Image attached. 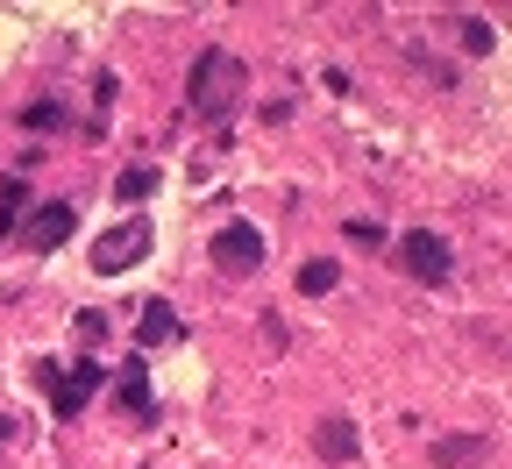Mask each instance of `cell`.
I'll use <instances>...</instances> for the list:
<instances>
[{
  "label": "cell",
  "instance_id": "obj_1",
  "mask_svg": "<svg viewBox=\"0 0 512 469\" xmlns=\"http://www.w3.org/2000/svg\"><path fill=\"white\" fill-rule=\"evenodd\" d=\"M86 256H93V271H100V278H121L128 263H143V256H150V221H143V214H136V221H114L107 235H93Z\"/></svg>",
  "mask_w": 512,
  "mask_h": 469
},
{
  "label": "cell",
  "instance_id": "obj_2",
  "mask_svg": "<svg viewBox=\"0 0 512 469\" xmlns=\"http://www.w3.org/2000/svg\"><path fill=\"white\" fill-rule=\"evenodd\" d=\"M43 384H50V406L57 413H79L86 398H93V384H100V370L86 363V370H57V363H43Z\"/></svg>",
  "mask_w": 512,
  "mask_h": 469
},
{
  "label": "cell",
  "instance_id": "obj_3",
  "mask_svg": "<svg viewBox=\"0 0 512 469\" xmlns=\"http://www.w3.org/2000/svg\"><path fill=\"white\" fill-rule=\"evenodd\" d=\"M214 263L221 271H256V263H264V235L256 228H221L214 235Z\"/></svg>",
  "mask_w": 512,
  "mask_h": 469
},
{
  "label": "cell",
  "instance_id": "obj_4",
  "mask_svg": "<svg viewBox=\"0 0 512 469\" xmlns=\"http://www.w3.org/2000/svg\"><path fill=\"white\" fill-rule=\"evenodd\" d=\"M406 271L427 278V285H441L448 278V242L441 235H406Z\"/></svg>",
  "mask_w": 512,
  "mask_h": 469
},
{
  "label": "cell",
  "instance_id": "obj_5",
  "mask_svg": "<svg viewBox=\"0 0 512 469\" xmlns=\"http://www.w3.org/2000/svg\"><path fill=\"white\" fill-rule=\"evenodd\" d=\"M136 334H143V349H164V342H178V313H171V299H150Z\"/></svg>",
  "mask_w": 512,
  "mask_h": 469
},
{
  "label": "cell",
  "instance_id": "obj_6",
  "mask_svg": "<svg viewBox=\"0 0 512 469\" xmlns=\"http://www.w3.org/2000/svg\"><path fill=\"white\" fill-rule=\"evenodd\" d=\"M64 235H72V207L57 199V207H43V214H36V228H29V249H57Z\"/></svg>",
  "mask_w": 512,
  "mask_h": 469
},
{
  "label": "cell",
  "instance_id": "obj_7",
  "mask_svg": "<svg viewBox=\"0 0 512 469\" xmlns=\"http://www.w3.org/2000/svg\"><path fill=\"white\" fill-rule=\"evenodd\" d=\"M349 448H356V441H349V427H342V420L320 427V455H328V462H349Z\"/></svg>",
  "mask_w": 512,
  "mask_h": 469
},
{
  "label": "cell",
  "instance_id": "obj_8",
  "mask_svg": "<svg viewBox=\"0 0 512 469\" xmlns=\"http://www.w3.org/2000/svg\"><path fill=\"white\" fill-rule=\"evenodd\" d=\"M299 285H306V292H328V285H335V263H306Z\"/></svg>",
  "mask_w": 512,
  "mask_h": 469
}]
</instances>
